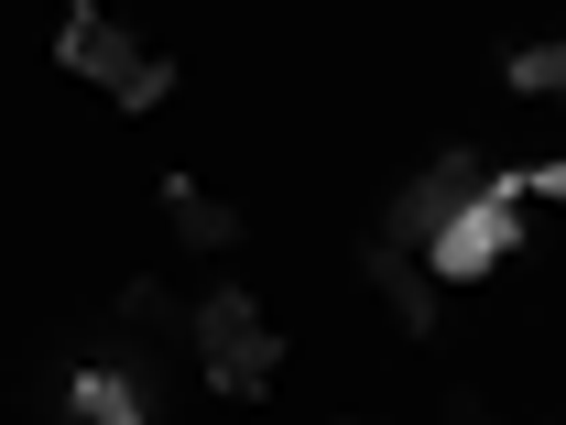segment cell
<instances>
[{
    "label": "cell",
    "mask_w": 566,
    "mask_h": 425,
    "mask_svg": "<svg viewBox=\"0 0 566 425\" xmlns=\"http://www.w3.org/2000/svg\"><path fill=\"white\" fill-rule=\"evenodd\" d=\"M501 76H512V87H566V44H523Z\"/></svg>",
    "instance_id": "8"
},
{
    "label": "cell",
    "mask_w": 566,
    "mask_h": 425,
    "mask_svg": "<svg viewBox=\"0 0 566 425\" xmlns=\"http://www.w3.org/2000/svg\"><path fill=\"white\" fill-rule=\"evenodd\" d=\"M512 197H566V164H534V175H501Z\"/></svg>",
    "instance_id": "9"
},
{
    "label": "cell",
    "mask_w": 566,
    "mask_h": 425,
    "mask_svg": "<svg viewBox=\"0 0 566 425\" xmlns=\"http://www.w3.org/2000/svg\"><path fill=\"white\" fill-rule=\"evenodd\" d=\"M501 251H523V229H512V186H491L480 208H469L447 240H436V273H447V283H480Z\"/></svg>",
    "instance_id": "4"
},
{
    "label": "cell",
    "mask_w": 566,
    "mask_h": 425,
    "mask_svg": "<svg viewBox=\"0 0 566 425\" xmlns=\"http://www.w3.org/2000/svg\"><path fill=\"white\" fill-rule=\"evenodd\" d=\"M164 218H175V240H197V251H229V240H240V218L218 208V197H197V186H164Z\"/></svg>",
    "instance_id": "7"
},
{
    "label": "cell",
    "mask_w": 566,
    "mask_h": 425,
    "mask_svg": "<svg viewBox=\"0 0 566 425\" xmlns=\"http://www.w3.org/2000/svg\"><path fill=\"white\" fill-rule=\"evenodd\" d=\"M370 283L392 294V317H403V328H436V283H424L415 262H403V240H392V229L370 240Z\"/></svg>",
    "instance_id": "5"
},
{
    "label": "cell",
    "mask_w": 566,
    "mask_h": 425,
    "mask_svg": "<svg viewBox=\"0 0 566 425\" xmlns=\"http://www.w3.org/2000/svg\"><path fill=\"white\" fill-rule=\"evenodd\" d=\"M197 339H208L218 393H273V328H262V305H251V294H229V283H218L208 305H197Z\"/></svg>",
    "instance_id": "2"
},
{
    "label": "cell",
    "mask_w": 566,
    "mask_h": 425,
    "mask_svg": "<svg viewBox=\"0 0 566 425\" xmlns=\"http://www.w3.org/2000/svg\"><path fill=\"white\" fill-rule=\"evenodd\" d=\"M76 415H87V425H142L153 404H142L132 371H76Z\"/></svg>",
    "instance_id": "6"
},
{
    "label": "cell",
    "mask_w": 566,
    "mask_h": 425,
    "mask_svg": "<svg viewBox=\"0 0 566 425\" xmlns=\"http://www.w3.org/2000/svg\"><path fill=\"white\" fill-rule=\"evenodd\" d=\"M55 55H66L76 76H98L109 99H132V110H153V99L175 87V66H153V55H132V33H120L109 11H66V33H55Z\"/></svg>",
    "instance_id": "1"
},
{
    "label": "cell",
    "mask_w": 566,
    "mask_h": 425,
    "mask_svg": "<svg viewBox=\"0 0 566 425\" xmlns=\"http://www.w3.org/2000/svg\"><path fill=\"white\" fill-rule=\"evenodd\" d=\"M491 186H501V175H491V164H480V153H436V175H424L415 197L392 208V240H403V251H415V240H424V251H436V240H447L458 218L480 208Z\"/></svg>",
    "instance_id": "3"
}]
</instances>
